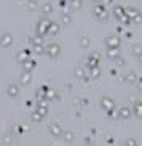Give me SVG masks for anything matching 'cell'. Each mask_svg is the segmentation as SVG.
<instances>
[{
	"instance_id": "cell-1",
	"label": "cell",
	"mask_w": 142,
	"mask_h": 146,
	"mask_svg": "<svg viewBox=\"0 0 142 146\" xmlns=\"http://www.w3.org/2000/svg\"><path fill=\"white\" fill-rule=\"evenodd\" d=\"M101 106L104 110H107V111H112L113 108H115V102H113L110 97H102V100H101Z\"/></svg>"
},
{
	"instance_id": "cell-2",
	"label": "cell",
	"mask_w": 142,
	"mask_h": 146,
	"mask_svg": "<svg viewBox=\"0 0 142 146\" xmlns=\"http://www.w3.org/2000/svg\"><path fill=\"white\" fill-rule=\"evenodd\" d=\"M50 133L53 137L64 135V132H62V129H61V125H59V124H50Z\"/></svg>"
},
{
	"instance_id": "cell-3",
	"label": "cell",
	"mask_w": 142,
	"mask_h": 146,
	"mask_svg": "<svg viewBox=\"0 0 142 146\" xmlns=\"http://www.w3.org/2000/svg\"><path fill=\"white\" fill-rule=\"evenodd\" d=\"M30 81H32V75H30V72H24L21 76H19V83H21L22 86L30 84Z\"/></svg>"
},
{
	"instance_id": "cell-4",
	"label": "cell",
	"mask_w": 142,
	"mask_h": 146,
	"mask_svg": "<svg viewBox=\"0 0 142 146\" xmlns=\"http://www.w3.org/2000/svg\"><path fill=\"white\" fill-rule=\"evenodd\" d=\"M7 94L10 95V97H18L19 95V88L16 86V84H10L7 88Z\"/></svg>"
},
{
	"instance_id": "cell-5",
	"label": "cell",
	"mask_w": 142,
	"mask_h": 146,
	"mask_svg": "<svg viewBox=\"0 0 142 146\" xmlns=\"http://www.w3.org/2000/svg\"><path fill=\"white\" fill-rule=\"evenodd\" d=\"M118 116H120L121 119H129V117H131V110L128 108V106H123V108H120V111H118Z\"/></svg>"
},
{
	"instance_id": "cell-6",
	"label": "cell",
	"mask_w": 142,
	"mask_h": 146,
	"mask_svg": "<svg viewBox=\"0 0 142 146\" xmlns=\"http://www.w3.org/2000/svg\"><path fill=\"white\" fill-rule=\"evenodd\" d=\"M73 140H75V135H73V132H72V130H66V132H64V141L72 143Z\"/></svg>"
},
{
	"instance_id": "cell-7",
	"label": "cell",
	"mask_w": 142,
	"mask_h": 146,
	"mask_svg": "<svg viewBox=\"0 0 142 146\" xmlns=\"http://www.w3.org/2000/svg\"><path fill=\"white\" fill-rule=\"evenodd\" d=\"M48 54H50V57H56V56L59 54V46H56V44L50 46L48 48Z\"/></svg>"
},
{
	"instance_id": "cell-8",
	"label": "cell",
	"mask_w": 142,
	"mask_h": 146,
	"mask_svg": "<svg viewBox=\"0 0 142 146\" xmlns=\"http://www.w3.org/2000/svg\"><path fill=\"white\" fill-rule=\"evenodd\" d=\"M134 113L137 114V117H142V102L134 103Z\"/></svg>"
},
{
	"instance_id": "cell-9",
	"label": "cell",
	"mask_w": 142,
	"mask_h": 146,
	"mask_svg": "<svg viewBox=\"0 0 142 146\" xmlns=\"http://www.w3.org/2000/svg\"><path fill=\"white\" fill-rule=\"evenodd\" d=\"M30 119L34 121V122H42V119H43V116H42L38 111H34L32 114H30Z\"/></svg>"
},
{
	"instance_id": "cell-10",
	"label": "cell",
	"mask_w": 142,
	"mask_h": 146,
	"mask_svg": "<svg viewBox=\"0 0 142 146\" xmlns=\"http://www.w3.org/2000/svg\"><path fill=\"white\" fill-rule=\"evenodd\" d=\"M75 78H78V80H81V78L85 76V72H83V68H75Z\"/></svg>"
},
{
	"instance_id": "cell-11",
	"label": "cell",
	"mask_w": 142,
	"mask_h": 146,
	"mask_svg": "<svg viewBox=\"0 0 142 146\" xmlns=\"http://www.w3.org/2000/svg\"><path fill=\"white\" fill-rule=\"evenodd\" d=\"M11 140H13V138H11L10 135H5L3 138H2V143H3V146H10V145H11Z\"/></svg>"
},
{
	"instance_id": "cell-12",
	"label": "cell",
	"mask_w": 142,
	"mask_h": 146,
	"mask_svg": "<svg viewBox=\"0 0 142 146\" xmlns=\"http://www.w3.org/2000/svg\"><path fill=\"white\" fill-rule=\"evenodd\" d=\"M126 81L128 83H136V81H137V76H136L134 73H129V75L126 76Z\"/></svg>"
},
{
	"instance_id": "cell-13",
	"label": "cell",
	"mask_w": 142,
	"mask_h": 146,
	"mask_svg": "<svg viewBox=\"0 0 142 146\" xmlns=\"http://www.w3.org/2000/svg\"><path fill=\"white\" fill-rule=\"evenodd\" d=\"M99 68H94V67H93L91 68V78H99Z\"/></svg>"
},
{
	"instance_id": "cell-14",
	"label": "cell",
	"mask_w": 142,
	"mask_h": 146,
	"mask_svg": "<svg viewBox=\"0 0 142 146\" xmlns=\"http://www.w3.org/2000/svg\"><path fill=\"white\" fill-rule=\"evenodd\" d=\"M37 111H38V113H40L42 116H45V114L48 113V110H46V106H42V108H40V105H38V108H37Z\"/></svg>"
},
{
	"instance_id": "cell-15",
	"label": "cell",
	"mask_w": 142,
	"mask_h": 146,
	"mask_svg": "<svg viewBox=\"0 0 142 146\" xmlns=\"http://www.w3.org/2000/svg\"><path fill=\"white\" fill-rule=\"evenodd\" d=\"M32 68H34V62H26L24 64V70H26V72H30Z\"/></svg>"
},
{
	"instance_id": "cell-16",
	"label": "cell",
	"mask_w": 142,
	"mask_h": 146,
	"mask_svg": "<svg viewBox=\"0 0 142 146\" xmlns=\"http://www.w3.org/2000/svg\"><path fill=\"white\" fill-rule=\"evenodd\" d=\"M126 143H128V146H137V143H136L134 138H128Z\"/></svg>"
},
{
	"instance_id": "cell-17",
	"label": "cell",
	"mask_w": 142,
	"mask_h": 146,
	"mask_svg": "<svg viewBox=\"0 0 142 146\" xmlns=\"http://www.w3.org/2000/svg\"><path fill=\"white\" fill-rule=\"evenodd\" d=\"M46 94H48V97H46L48 100H50V99H55V97H56V92H55V91H48Z\"/></svg>"
},
{
	"instance_id": "cell-18",
	"label": "cell",
	"mask_w": 142,
	"mask_h": 146,
	"mask_svg": "<svg viewBox=\"0 0 142 146\" xmlns=\"http://www.w3.org/2000/svg\"><path fill=\"white\" fill-rule=\"evenodd\" d=\"M141 52H142L141 46H136V48H134V54H141Z\"/></svg>"
},
{
	"instance_id": "cell-19",
	"label": "cell",
	"mask_w": 142,
	"mask_h": 146,
	"mask_svg": "<svg viewBox=\"0 0 142 146\" xmlns=\"http://www.w3.org/2000/svg\"><path fill=\"white\" fill-rule=\"evenodd\" d=\"M3 44H5V46H8V44H10V36H5V41H3Z\"/></svg>"
},
{
	"instance_id": "cell-20",
	"label": "cell",
	"mask_w": 142,
	"mask_h": 146,
	"mask_svg": "<svg viewBox=\"0 0 142 146\" xmlns=\"http://www.w3.org/2000/svg\"><path fill=\"white\" fill-rule=\"evenodd\" d=\"M115 62H117V65H123V64H125V60H123V59H117Z\"/></svg>"
},
{
	"instance_id": "cell-21",
	"label": "cell",
	"mask_w": 142,
	"mask_h": 146,
	"mask_svg": "<svg viewBox=\"0 0 142 146\" xmlns=\"http://www.w3.org/2000/svg\"><path fill=\"white\" fill-rule=\"evenodd\" d=\"M109 56H110V57H115V56H118V52H115V51H110V52H109Z\"/></svg>"
},
{
	"instance_id": "cell-22",
	"label": "cell",
	"mask_w": 142,
	"mask_h": 146,
	"mask_svg": "<svg viewBox=\"0 0 142 146\" xmlns=\"http://www.w3.org/2000/svg\"><path fill=\"white\" fill-rule=\"evenodd\" d=\"M137 84H139V88H141V91H142V78H141V80H137Z\"/></svg>"
},
{
	"instance_id": "cell-23",
	"label": "cell",
	"mask_w": 142,
	"mask_h": 146,
	"mask_svg": "<svg viewBox=\"0 0 142 146\" xmlns=\"http://www.w3.org/2000/svg\"><path fill=\"white\" fill-rule=\"evenodd\" d=\"M86 146H96V145H93V143H90V141H88V143H86Z\"/></svg>"
},
{
	"instance_id": "cell-24",
	"label": "cell",
	"mask_w": 142,
	"mask_h": 146,
	"mask_svg": "<svg viewBox=\"0 0 142 146\" xmlns=\"http://www.w3.org/2000/svg\"><path fill=\"white\" fill-rule=\"evenodd\" d=\"M121 146H128V143H126V141H125V143H123V145H121Z\"/></svg>"
},
{
	"instance_id": "cell-25",
	"label": "cell",
	"mask_w": 142,
	"mask_h": 146,
	"mask_svg": "<svg viewBox=\"0 0 142 146\" xmlns=\"http://www.w3.org/2000/svg\"><path fill=\"white\" fill-rule=\"evenodd\" d=\"M139 60H141V64H142V54H141V57H139Z\"/></svg>"
}]
</instances>
